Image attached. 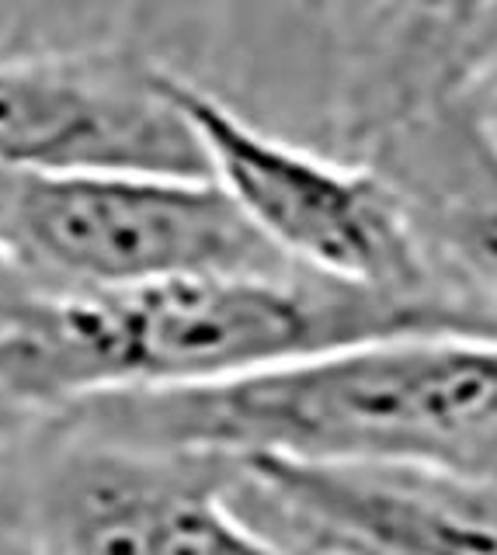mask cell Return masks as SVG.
Instances as JSON below:
<instances>
[{"mask_svg":"<svg viewBox=\"0 0 497 555\" xmlns=\"http://www.w3.org/2000/svg\"><path fill=\"white\" fill-rule=\"evenodd\" d=\"M484 115H487V126H490V132L497 139V83L490 87L487 98H484Z\"/></svg>","mask_w":497,"mask_h":555,"instance_id":"9c48e42d","label":"cell"},{"mask_svg":"<svg viewBox=\"0 0 497 555\" xmlns=\"http://www.w3.org/2000/svg\"><path fill=\"white\" fill-rule=\"evenodd\" d=\"M56 555H285L233 503V462L118 451L71 482Z\"/></svg>","mask_w":497,"mask_h":555,"instance_id":"ba28073f","label":"cell"},{"mask_svg":"<svg viewBox=\"0 0 497 555\" xmlns=\"http://www.w3.org/2000/svg\"><path fill=\"white\" fill-rule=\"evenodd\" d=\"M164 87L192 126L213 181L289 264L348 288L438 309L462 330L435 299L415 240L372 173L251 126L167 66Z\"/></svg>","mask_w":497,"mask_h":555,"instance_id":"5b68a950","label":"cell"},{"mask_svg":"<svg viewBox=\"0 0 497 555\" xmlns=\"http://www.w3.org/2000/svg\"><path fill=\"white\" fill-rule=\"evenodd\" d=\"M60 416L140 455L421 468L497 486V340L397 337Z\"/></svg>","mask_w":497,"mask_h":555,"instance_id":"6da1fadb","label":"cell"},{"mask_svg":"<svg viewBox=\"0 0 497 555\" xmlns=\"http://www.w3.org/2000/svg\"><path fill=\"white\" fill-rule=\"evenodd\" d=\"M334 156L383 184L470 337L497 340V4L345 8Z\"/></svg>","mask_w":497,"mask_h":555,"instance_id":"3957f363","label":"cell"},{"mask_svg":"<svg viewBox=\"0 0 497 555\" xmlns=\"http://www.w3.org/2000/svg\"><path fill=\"white\" fill-rule=\"evenodd\" d=\"M233 503L285 555H497V486L421 468L247 459Z\"/></svg>","mask_w":497,"mask_h":555,"instance_id":"52a82bcc","label":"cell"},{"mask_svg":"<svg viewBox=\"0 0 497 555\" xmlns=\"http://www.w3.org/2000/svg\"><path fill=\"white\" fill-rule=\"evenodd\" d=\"M213 178L164 66L129 49L0 56V173Z\"/></svg>","mask_w":497,"mask_h":555,"instance_id":"8992f818","label":"cell"},{"mask_svg":"<svg viewBox=\"0 0 497 555\" xmlns=\"http://www.w3.org/2000/svg\"><path fill=\"white\" fill-rule=\"evenodd\" d=\"M397 337H467L438 309L310 271L56 292L0 323V421L181 392Z\"/></svg>","mask_w":497,"mask_h":555,"instance_id":"7a4b0ae2","label":"cell"},{"mask_svg":"<svg viewBox=\"0 0 497 555\" xmlns=\"http://www.w3.org/2000/svg\"><path fill=\"white\" fill-rule=\"evenodd\" d=\"M0 264L60 292L300 271L213 178L118 170L0 173Z\"/></svg>","mask_w":497,"mask_h":555,"instance_id":"277c9868","label":"cell"}]
</instances>
